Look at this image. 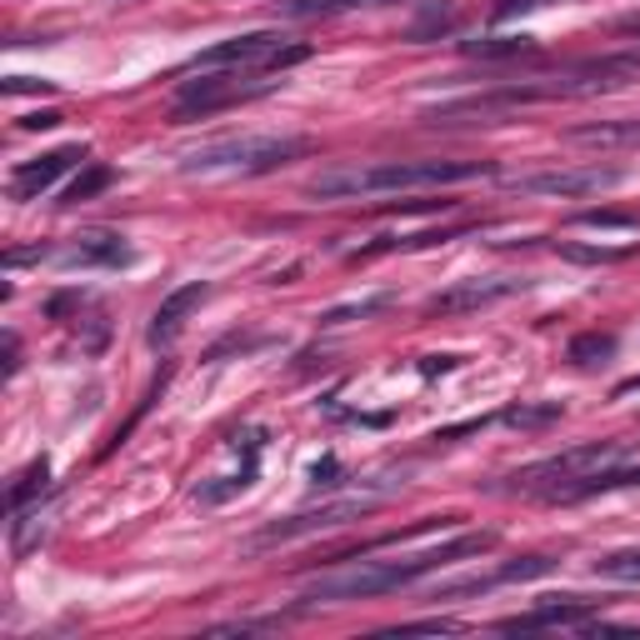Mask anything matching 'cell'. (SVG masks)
Here are the masks:
<instances>
[{
  "label": "cell",
  "instance_id": "cell-1",
  "mask_svg": "<svg viewBox=\"0 0 640 640\" xmlns=\"http://www.w3.org/2000/svg\"><path fill=\"white\" fill-rule=\"evenodd\" d=\"M490 545H496V535L490 531H476V535H460V541H445L435 545V551H421V555H401V561H356L346 565V571H330L321 575L311 590H305V600L311 606H321V600H370V596H391V590L411 586V581H421V575L441 571V565L451 561H466V555H486Z\"/></svg>",
  "mask_w": 640,
  "mask_h": 640
},
{
  "label": "cell",
  "instance_id": "cell-2",
  "mask_svg": "<svg viewBox=\"0 0 640 640\" xmlns=\"http://www.w3.org/2000/svg\"><path fill=\"white\" fill-rule=\"evenodd\" d=\"M490 175V161H366V165H326L305 191L315 200H360L391 191H425V185H460Z\"/></svg>",
  "mask_w": 640,
  "mask_h": 640
},
{
  "label": "cell",
  "instance_id": "cell-3",
  "mask_svg": "<svg viewBox=\"0 0 640 640\" xmlns=\"http://www.w3.org/2000/svg\"><path fill=\"white\" fill-rule=\"evenodd\" d=\"M620 456H626V441H586V445H571V451L551 456V460H535V466L516 470L510 486L541 490L545 500H575V496H586V480H596L600 470H610Z\"/></svg>",
  "mask_w": 640,
  "mask_h": 640
},
{
  "label": "cell",
  "instance_id": "cell-4",
  "mask_svg": "<svg viewBox=\"0 0 640 640\" xmlns=\"http://www.w3.org/2000/svg\"><path fill=\"white\" fill-rule=\"evenodd\" d=\"M311 151L305 135H220V141H200L196 151L181 155V171H246L261 175L275 165H291L295 155Z\"/></svg>",
  "mask_w": 640,
  "mask_h": 640
},
{
  "label": "cell",
  "instance_id": "cell-5",
  "mask_svg": "<svg viewBox=\"0 0 640 640\" xmlns=\"http://www.w3.org/2000/svg\"><path fill=\"white\" fill-rule=\"evenodd\" d=\"M301 61H311V45H291L275 31H250L200 51L185 70H196V76H210V70H285V66H301Z\"/></svg>",
  "mask_w": 640,
  "mask_h": 640
},
{
  "label": "cell",
  "instance_id": "cell-6",
  "mask_svg": "<svg viewBox=\"0 0 640 640\" xmlns=\"http://www.w3.org/2000/svg\"><path fill=\"white\" fill-rule=\"evenodd\" d=\"M275 80H265V70H250L240 80V70H210L200 80H185L181 96H175V120H196V116H216L226 106H240V100L265 96Z\"/></svg>",
  "mask_w": 640,
  "mask_h": 640
},
{
  "label": "cell",
  "instance_id": "cell-7",
  "mask_svg": "<svg viewBox=\"0 0 640 640\" xmlns=\"http://www.w3.org/2000/svg\"><path fill=\"white\" fill-rule=\"evenodd\" d=\"M376 500L370 496H356V500H330V506H315V510H301V516H285V521H271L265 531H256L246 541V551H271V545H291V541H305V535H321V531H340V525L360 521L370 516Z\"/></svg>",
  "mask_w": 640,
  "mask_h": 640
},
{
  "label": "cell",
  "instance_id": "cell-8",
  "mask_svg": "<svg viewBox=\"0 0 640 640\" xmlns=\"http://www.w3.org/2000/svg\"><path fill=\"white\" fill-rule=\"evenodd\" d=\"M620 181H626V171H616V165H575V171L516 175L510 191H521V196H600V191H610Z\"/></svg>",
  "mask_w": 640,
  "mask_h": 640
},
{
  "label": "cell",
  "instance_id": "cell-9",
  "mask_svg": "<svg viewBox=\"0 0 640 640\" xmlns=\"http://www.w3.org/2000/svg\"><path fill=\"white\" fill-rule=\"evenodd\" d=\"M516 291H525L521 275H476V281H456L451 291L431 295L425 311L431 315H466V311H480V305L506 301V295H516Z\"/></svg>",
  "mask_w": 640,
  "mask_h": 640
},
{
  "label": "cell",
  "instance_id": "cell-10",
  "mask_svg": "<svg viewBox=\"0 0 640 640\" xmlns=\"http://www.w3.org/2000/svg\"><path fill=\"white\" fill-rule=\"evenodd\" d=\"M206 295H210V285H200V281H191V285H181V291H171L161 305H155V315H151V346H171L175 336L185 330V321L206 305Z\"/></svg>",
  "mask_w": 640,
  "mask_h": 640
},
{
  "label": "cell",
  "instance_id": "cell-11",
  "mask_svg": "<svg viewBox=\"0 0 640 640\" xmlns=\"http://www.w3.org/2000/svg\"><path fill=\"white\" fill-rule=\"evenodd\" d=\"M76 161H86V151H80V145H61V151L41 155V161L15 165V175H11V196H15V200H35L41 191H51V185L61 181V175H66Z\"/></svg>",
  "mask_w": 640,
  "mask_h": 640
},
{
  "label": "cell",
  "instance_id": "cell-12",
  "mask_svg": "<svg viewBox=\"0 0 640 640\" xmlns=\"http://www.w3.org/2000/svg\"><path fill=\"white\" fill-rule=\"evenodd\" d=\"M596 610V600H581V596H545L531 616H510L500 620V630H541V626H581V620Z\"/></svg>",
  "mask_w": 640,
  "mask_h": 640
},
{
  "label": "cell",
  "instance_id": "cell-13",
  "mask_svg": "<svg viewBox=\"0 0 640 640\" xmlns=\"http://www.w3.org/2000/svg\"><path fill=\"white\" fill-rule=\"evenodd\" d=\"M126 261H131V246L116 230H86V236H76V246L61 250V265H126Z\"/></svg>",
  "mask_w": 640,
  "mask_h": 640
},
{
  "label": "cell",
  "instance_id": "cell-14",
  "mask_svg": "<svg viewBox=\"0 0 640 640\" xmlns=\"http://www.w3.org/2000/svg\"><path fill=\"white\" fill-rule=\"evenodd\" d=\"M571 141H581V145H640V120H600V126H575Z\"/></svg>",
  "mask_w": 640,
  "mask_h": 640
},
{
  "label": "cell",
  "instance_id": "cell-15",
  "mask_svg": "<svg viewBox=\"0 0 640 640\" xmlns=\"http://www.w3.org/2000/svg\"><path fill=\"white\" fill-rule=\"evenodd\" d=\"M535 41L531 35H490V41H466V55L476 61H510V55H531Z\"/></svg>",
  "mask_w": 640,
  "mask_h": 640
},
{
  "label": "cell",
  "instance_id": "cell-16",
  "mask_svg": "<svg viewBox=\"0 0 640 640\" xmlns=\"http://www.w3.org/2000/svg\"><path fill=\"white\" fill-rule=\"evenodd\" d=\"M565 356H571V366H596V360L616 356V336H610V330H586V336L571 340Z\"/></svg>",
  "mask_w": 640,
  "mask_h": 640
},
{
  "label": "cell",
  "instance_id": "cell-17",
  "mask_svg": "<svg viewBox=\"0 0 640 640\" xmlns=\"http://www.w3.org/2000/svg\"><path fill=\"white\" fill-rule=\"evenodd\" d=\"M366 6H391V0H285V15H346Z\"/></svg>",
  "mask_w": 640,
  "mask_h": 640
},
{
  "label": "cell",
  "instance_id": "cell-18",
  "mask_svg": "<svg viewBox=\"0 0 640 640\" xmlns=\"http://www.w3.org/2000/svg\"><path fill=\"white\" fill-rule=\"evenodd\" d=\"M596 575H606V581H630V586H640V545L636 551H606L596 561Z\"/></svg>",
  "mask_w": 640,
  "mask_h": 640
},
{
  "label": "cell",
  "instance_id": "cell-19",
  "mask_svg": "<svg viewBox=\"0 0 640 640\" xmlns=\"http://www.w3.org/2000/svg\"><path fill=\"white\" fill-rule=\"evenodd\" d=\"M640 246H561L565 261H581V265H610V261H630Z\"/></svg>",
  "mask_w": 640,
  "mask_h": 640
},
{
  "label": "cell",
  "instance_id": "cell-20",
  "mask_svg": "<svg viewBox=\"0 0 640 640\" xmlns=\"http://www.w3.org/2000/svg\"><path fill=\"white\" fill-rule=\"evenodd\" d=\"M110 181H116V171H110V165H100V161H90L86 175H76V185L66 191V206H80V200L100 196V191H106Z\"/></svg>",
  "mask_w": 640,
  "mask_h": 640
},
{
  "label": "cell",
  "instance_id": "cell-21",
  "mask_svg": "<svg viewBox=\"0 0 640 640\" xmlns=\"http://www.w3.org/2000/svg\"><path fill=\"white\" fill-rule=\"evenodd\" d=\"M500 421L516 425V431H541V425L561 421V405H555V401H545V405H510Z\"/></svg>",
  "mask_w": 640,
  "mask_h": 640
},
{
  "label": "cell",
  "instance_id": "cell-22",
  "mask_svg": "<svg viewBox=\"0 0 640 640\" xmlns=\"http://www.w3.org/2000/svg\"><path fill=\"white\" fill-rule=\"evenodd\" d=\"M45 480H51V466H45V456H41V460H31V470H25V476L11 486V510H25V506H31V496H41Z\"/></svg>",
  "mask_w": 640,
  "mask_h": 640
},
{
  "label": "cell",
  "instance_id": "cell-23",
  "mask_svg": "<svg viewBox=\"0 0 640 640\" xmlns=\"http://www.w3.org/2000/svg\"><path fill=\"white\" fill-rule=\"evenodd\" d=\"M555 561L551 555H525V561H510L496 571V586H510V581H535V575H551Z\"/></svg>",
  "mask_w": 640,
  "mask_h": 640
},
{
  "label": "cell",
  "instance_id": "cell-24",
  "mask_svg": "<svg viewBox=\"0 0 640 640\" xmlns=\"http://www.w3.org/2000/svg\"><path fill=\"white\" fill-rule=\"evenodd\" d=\"M581 226H600V230H640L636 210H581Z\"/></svg>",
  "mask_w": 640,
  "mask_h": 640
},
{
  "label": "cell",
  "instance_id": "cell-25",
  "mask_svg": "<svg viewBox=\"0 0 640 640\" xmlns=\"http://www.w3.org/2000/svg\"><path fill=\"white\" fill-rule=\"evenodd\" d=\"M386 311V295H376V301H360V305H340V311H326L321 315V326H346V321H366V315Z\"/></svg>",
  "mask_w": 640,
  "mask_h": 640
},
{
  "label": "cell",
  "instance_id": "cell-26",
  "mask_svg": "<svg viewBox=\"0 0 640 640\" xmlns=\"http://www.w3.org/2000/svg\"><path fill=\"white\" fill-rule=\"evenodd\" d=\"M336 476H340V460L336 456H326V460H315V466H311L315 486H336Z\"/></svg>",
  "mask_w": 640,
  "mask_h": 640
},
{
  "label": "cell",
  "instance_id": "cell-27",
  "mask_svg": "<svg viewBox=\"0 0 640 640\" xmlns=\"http://www.w3.org/2000/svg\"><path fill=\"white\" fill-rule=\"evenodd\" d=\"M21 126L25 131H55V126H61V110H35V116H25Z\"/></svg>",
  "mask_w": 640,
  "mask_h": 640
},
{
  "label": "cell",
  "instance_id": "cell-28",
  "mask_svg": "<svg viewBox=\"0 0 640 640\" xmlns=\"http://www.w3.org/2000/svg\"><path fill=\"white\" fill-rule=\"evenodd\" d=\"M460 356H425L421 360V376H445V370H456Z\"/></svg>",
  "mask_w": 640,
  "mask_h": 640
},
{
  "label": "cell",
  "instance_id": "cell-29",
  "mask_svg": "<svg viewBox=\"0 0 640 640\" xmlns=\"http://www.w3.org/2000/svg\"><path fill=\"white\" fill-rule=\"evenodd\" d=\"M531 6H545V0H500L496 6V15L506 21V15H516V11H531Z\"/></svg>",
  "mask_w": 640,
  "mask_h": 640
},
{
  "label": "cell",
  "instance_id": "cell-30",
  "mask_svg": "<svg viewBox=\"0 0 640 640\" xmlns=\"http://www.w3.org/2000/svg\"><path fill=\"white\" fill-rule=\"evenodd\" d=\"M6 90H11V96H15V90H51V80H31V76H11V80H6Z\"/></svg>",
  "mask_w": 640,
  "mask_h": 640
},
{
  "label": "cell",
  "instance_id": "cell-31",
  "mask_svg": "<svg viewBox=\"0 0 640 640\" xmlns=\"http://www.w3.org/2000/svg\"><path fill=\"white\" fill-rule=\"evenodd\" d=\"M15 366H21V340L6 336V376H15Z\"/></svg>",
  "mask_w": 640,
  "mask_h": 640
},
{
  "label": "cell",
  "instance_id": "cell-32",
  "mask_svg": "<svg viewBox=\"0 0 640 640\" xmlns=\"http://www.w3.org/2000/svg\"><path fill=\"white\" fill-rule=\"evenodd\" d=\"M616 35H636V41H640V11H636V15H620V21H616Z\"/></svg>",
  "mask_w": 640,
  "mask_h": 640
},
{
  "label": "cell",
  "instance_id": "cell-33",
  "mask_svg": "<svg viewBox=\"0 0 640 640\" xmlns=\"http://www.w3.org/2000/svg\"><path fill=\"white\" fill-rule=\"evenodd\" d=\"M405 630H460V620H415Z\"/></svg>",
  "mask_w": 640,
  "mask_h": 640
},
{
  "label": "cell",
  "instance_id": "cell-34",
  "mask_svg": "<svg viewBox=\"0 0 640 640\" xmlns=\"http://www.w3.org/2000/svg\"><path fill=\"white\" fill-rule=\"evenodd\" d=\"M640 391V376H630V380H620L616 386V395H636Z\"/></svg>",
  "mask_w": 640,
  "mask_h": 640
}]
</instances>
